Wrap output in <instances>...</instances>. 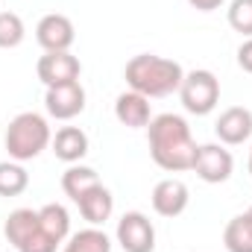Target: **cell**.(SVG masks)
Segmentation results:
<instances>
[{
    "mask_svg": "<svg viewBox=\"0 0 252 252\" xmlns=\"http://www.w3.org/2000/svg\"><path fill=\"white\" fill-rule=\"evenodd\" d=\"M238 64H241V70L252 73V38H247V41L238 47Z\"/></svg>",
    "mask_w": 252,
    "mask_h": 252,
    "instance_id": "cell-23",
    "label": "cell"
},
{
    "mask_svg": "<svg viewBox=\"0 0 252 252\" xmlns=\"http://www.w3.org/2000/svg\"><path fill=\"white\" fill-rule=\"evenodd\" d=\"M124 76H126L129 91H138L147 100H153V97H167V94L179 91V85L185 79V70L173 59L141 53V56H132L126 62Z\"/></svg>",
    "mask_w": 252,
    "mask_h": 252,
    "instance_id": "cell-2",
    "label": "cell"
},
{
    "mask_svg": "<svg viewBox=\"0 0 252 252\" xmlns=\"http://www.w3.org/2000/svg\"><path fill=\"white\" fill-rule=\"evenodd\" d=\"M35 73H38V79L47 88H56V85L76 82L79 73H82V64H79L76 56H70L67 50H59V53H44L38 59V64H35Z\"/></svg>",
    "mask_w": 252,
    "mask_h": 252,
    "instance_id": "cell-7",
    "label": "cell"
},
{
    "mask_svg": "<svg viewBox=\"0 0 252 252\" xmlns=\"http://www.w3.org/2000/svg\"><path fill=\"white\" fill-rule=\"evenodd\" d=\"M247 167H250V173H252V150H250V164H247Z\"/></svg>",
    "mask_w": 252,
    "mask_h": 252,
    "instance_id": "cell-25",
    "label": "cell"
},
{
    "mask_svg": "<svg viewBox=\"0 0 252 252\" xmlns=\"http://www.w3.org/2000/svg\"><path fill=\"white\" fill-rule=\"evenodd\" d=\"M50 147H53L56 158H62L67 164H76V161L88 153V135H85L79 126H62V129L53 135Z\"/></svg>",
    "mask_w": 252,
    "mask_h": 252,
    "instance_id": "cell-15",
    "label": "cell"
},
{
    "mask_svg": "<svg viewBox=\"0 0 252 252\" xmlns=\"http://www.w3.org/2000/svg\"><path fill=\"white\" fill-rule=\"evenodd\" d=\"M62 252H112V241H109V235L103 229L88 226V229L70 235Z\"/></svg>",
    "mask_w": 252,
    "mask_h": 252,
    "instance_id": "cell-19",
    "label": "cell"
},
{
    "mask_svg": "<svg viewBox=\"0 0 252 252\" xmlns=\"http://www.w3.org/2000/svg\"><path fill=\"white\" fill-rule=\"evenodd\" d=\"M76 32H73V24L67 15L59 12H50L38 21L35 27V41L44 47V53H59V50H70Z\"/></svg>",
    "mask_w": 252,
    "mask_h": 252,
    "instance_id": "cell-8",
    "label": "cell"
},
{
    "mask_svg": "<svg viewBox=\"0 0 252 252\" xmlns=\"http://www.w3.org/2000/svg\"><path fill=\"white\" fill-rule=\"evenodd\" d=\"M38 220H41V229H44L56 244H62L64 238H70V214L64 211V205L47 202L44 208H38Z\"/></svg>",
    "mask_w": 252,
    "mask_h": 252,
    "instance_id": "cell-18",
    "label": "cell"
},
{
    "mask_svg": "<svg viewBox=\"0 0 252 252\" xmlns=\"http://www.w3.org/2000/svg\"><path fill=\"white\" fill-rule=\"evenodd\" d=\"M97 185H100V176H97V170H91V167L70 164V167L62 173V190L73 199V202H79L88 190L97 188Z\"/></svg>",
    "mask_w": 252,
    "mask_h": 252,
    "instance_id": "cell-17",
    "label": "cell"
},
{
    "mask_svg": "<svg viewBox=\"0 0 252 252\" xmlns=\"http://www.w3.org/2000/svg\"><path fill=\"white\" fill-rule=\"evenodd\" d=\"M38 226H41L38 211H32V208H15V211L6 217L3 235H6V241H9L15 250H21V247L38 232Z\"/></svg>",
    "mask_w": 252,
    "mask_h": 252,
    "instance_id": "cell-14",
    "label": "cell"
},
{
    "mask_svg": "<svg viewBox=\"0 0 252 252\" xmlns=\"http://www.w3.org/2000/svg\"><path fill=\"white\" fill-rule=\"evenodd\" d=\"M24 35H27V30H24L21 15H15V12H0V47H3V50H12V47H18V44L24 41Z\"/></svg>",
    "mask_w": 252,
    "mask_h": 252,
    "instance_id": "cell-21",
    "label": "cell"
},
{
    "mask_svg": "<svg viewBox=\"0 0 252 252\" xmlns=\"http://www.w3.org/2000/svg\"><path fill=\"white\" fill-rule=\"evenodd\" d=\"M118 244L124 252H153L156 250V229L147 214L141 211H126L118 220Z\"/></svg>",
    "mask_w": 252,
    "mask_h": 252,
    "instance_id": "cell-5",
    "label": "cell"
},
{
    "mask_svg": "<svg viewBox=\"0 0 252 252\" xmlns=\"http://www.w3.org/2000/svg\"><path fill=\"white\" fill-rule=\"evenodd\" d=\"M76 205H79V214H82L91 226H103V223L112 217V211H115V196H112V190L100 182L97 188L88 190Z\"/></svg>",
    "mask_w": 252,
    "mask_h": 252,
    "instance_id": "cell-13",
    "label": "cell"
},
{
    "mask_svg": "<svg viewBox=\"0 0 252 252\" xmlns=\"http://www.w3.org/2000/svg\"><path fill=\"white\" fill-rule=\"evenodd\" d=\"M30 185V173L15 161H0V196H21Z\"/></svg>",
    "mask_w": 252,
    "mask_h": 252,
    "instance_id": "cell-20",
    "label": "cell"
},
{
    "mask_svg": "<svg viewBox=\"0 0 252 252\" xmlns=\"http://www.w3.org/2000/svg\"><path fill=\"white\" fill-rule=\"evenodd\" d=\"M223 244L229 252H252V205L226 223Z\"/></svg>",
    "mask_w": 252,
    "mask_h": 252,
    "instance_id": "cell-16",
    "label": "cell"
},
{
    "mask_svg": "<svg viewBox=\"0 0 252 252\" xmlns=\"http://www.w3.org/2000/svg\"><path fill=\"white\" fill-rule=\"evenodd\" d=\"M115 118L129 129H144L150 126V100L138 91H124L118 100H115Z\"/></svg>",
    "mask_w": 252,
    "mask_h": 252,
    "instance_id": "cell-12",
    "label": "cell"
},
{
    "mask_svg": "<svg viewBox=\"0 0 252 252\" xmlns=\"http://www.w3.org/2000/svg\"><path fill=\"white\" fill-rule=\"evenodd\" d=\"M229 27L235 32L252 38V0H232V6H229Z\"/></svg>",
    "mask_w": 252,
    "mask_h": 252,
    "instance_id": "cell-22",
    "label": "cell"
},
{
    "mask_svg": "<svg viewBox=\"0 0 252 252\" xmlns=\"http://www.w3.org/2000/svg\"><path fill=\"white\" fill-rule=\"evenodd\" d=\"M44 109L50 118L56 121H70L76 118L82 109H85V88L76 82H67V85H56V88H47V97H44Z\"/></svg>",
    "mask_w": 252,
    "mask_h": 252,
    "instance_id": "cell-9",
    "label": "cell"
},
{
    "mask_svg": "<svg viewBox=\"0 0 252 252\" xmlns=\"http://www.w3.org/2000/svg\"><path fill=\"white\" fill-rule=\"evenodd\" d=\"M214 132H217V138H220L223 144H229V147L244 144V141L252 135V112L250 109H244V106H232V109H226V112L217 118Z\"/></svg>",
    "mask_w": 252,
    "mask_h": 252,
    "instance_id": "cell-11",
    "label": "cell"
},
{
    "mask_svg": "<svg viewBox=\"0 0 252 252\" xmlns=\"http://www.w3.org/2000/svg\"><path fill=\"white\" fill-rule=\"evenodd\" d=\"M190 170H196V176H199L202 182L220 185V182H226V179L232 176L235 158H232V153L223 150L220 144H202V147H196V158H193V167H190Z\"/></svg>",
    "mask_w": 252,
    "mask_h": 252,
    "instance_id": "cell-6",
    "label": "cell"
},
{
    "mask_svg": "<svg viewBox=\"0 0 252 252\" xmlns=\"http://www.w3.org/2000/svg\"><path fill=\"white\" fill-rule=\"evenodd\" d=\"M179 100H182L185 112L196 115V118L214 112V106L220 100V79L211 70H190L179 85Z\"/></svg>",
    "mask_w": 252,
    "mask_h": 252,
    "instance_id": "cell-4",
    "label": "cell"
},
{
    "mask_svg": "<svg viewBox=\"0 0 252 252\" xmlns=\"http://www.w3.org/2000/svg\"><path fill=\"white\" fill-rule=\"evenodd\" d=\"M150 138V156L153 161L167 173H182L193 167L196 158V141L190 135V126L179 115H158L147 126Z\"/></svg>",
    "mask_w": 252,
    "mask_h": 252,
    "instance_id": "cell-1",
    "label": "cell"
},
{
    "mask_svg": "<svg viewBox=\"0 0 252 252\" xmlns=\"http://www.w3.org/2000/svg\"><path fill=\"white\" fill-rule=\"evenodd\" d=\"M53 135L38 112H21L6 126V150L15 161H32L50 147Z\"/></svg>",
    "mask_w": 252,
    "mask_h": 252,
    "instance_id": "cell-3",
    "label": "cell"
},
{
    "mask_svg": "<svg viewBox=\"0 0 252 252\" xmlns=\"http://www.w3.org/2000/svg\"><path fill=\"white\" fill-rule=\"evenodd\" d=\"M153 211L161 214V217H179L190 202L188 185L182 179H161L156 188H153Z\"/></svg>",
    "mask_w": 252,
    "mask_h": 252,
    "instance_id": "cell-10",
    "label": "cell"
},
{
    "mask_svg": "<svg viewBox=\"0 0 252 252\" xmlns=\"http://www.w3.org/2000/svg\"><path fill=\"white\" fill-rule=\"evenodd\" d=\"M193 9H199V12H214V9H220L223 6V0H188Z\"/></svg>",
    "mask_w": 252,
    "mask_h": 252,
    "instance_id": "cell-24",
    "label": "cell"
}]
</instances>
